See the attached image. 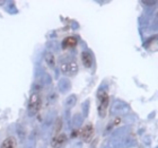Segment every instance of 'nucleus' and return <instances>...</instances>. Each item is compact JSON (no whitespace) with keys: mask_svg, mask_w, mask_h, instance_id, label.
<instances>
[{"mask_svg":"<svg viewBox=\"0 0 158 148\" xmlns=\"http://www.w3.org/2000/svg\"><path fill=\"white\" fill-rule=\"evenodd\" d=\"M41 108V96L39 93H33L28 101V112L30 114H35Z\"/></svg>","mask_w":158,"mask_h":148,"instance_id":"4","label":"nucleus"},{"mask_svg":"<svg viewBox=\"0 0 158 148\" xmlns=\"http://www.w3.org/2000/svg\"><path fill=\"white\" fill-rule=\"evenodd\" d=\"M81 61L86 68H90L93 65V56L89 52L85 51L81 53Z\"/></svg>","mask_w":158,"mask_h":148,"instance_id":"9","label":"nucleus"},{"mask_svg":"<svg viewBox=\"0 0 158 148\" xmlns=\"http://www.w3.org/2000/svg\"><path fill=\"white\" fill-rule=\"evenodd\" d=\"M70 80H68L67 78H61L58 82V87H59L60 92L61 93H67L70 89Z\"/></svg>","mask_w":158,"mask_h":148,"instance_id":"8","label":"nucleus"},{"mask_svg":"<svg viewBox=\"0 0 158 148\" xmlns=\"http://www.w3.org/2000/svg\"><path fill=\"white\" fill-rule=\"evenodd\" d=\"M44 59H45V61L48 62V65H49L50 67L54 66V63H56V60H54V56H53V53L46 52L45 54H44Z\"/></svg>","mask_w":158,"mask_h":148,"instance_id":"15","label":"nucleus"},{"mask_svg":"<svg viewBox=\"0 0 158 148\" xmlns=\"http://www.w3.org/2000/svg\"><path fill=\"white\" fill-rule=\"evenodd\" d=\"M135 145V138L129 132L128 128H121L113 133L112 138L110 139V148H129Z\"/></svg>","mask_w":158,"mask_h":148,"instance_id":"1","label":"nucleus"},{"mask_svg":"<svg viewBox=\"0 0 158 148\" xmlns=\"http://www.w3.org/2000/svg\"><path fill=\"white\" fill-rule=\"evenodd\" d=\"M76 103H77V96L75 94H73V95L67 97L64 104H66V106L68 109H71V108H73V106L76 105Z\"/></svg>","mask_w":158,"mask_h":148,"instance_id":"14","label":"nucleus"},{"mask_svg":"<svg viewBox=\"0 0 158 148\" xmlns=\"http://www.w3.org/2000/svg\"><path fill=\"white\" fill-rule=\"evenodd\" d=\"M77 44V39L73 36H68L63 40L62 42V48L64 49H68V48H73Z\"/></svg>","mask_w":158,"mask_h":148,"instance_id":"11","label":"nucleus"},{"mask_svg":"<svg viewBox=\"0 0 158 148\" xmlns=\"http://www.w3.org/2000/svg\"><path fill=\"white\" fill-rule=\"evenodd\" d=\"M52 82V78H51V76L49 74L46 73H43L42 74V77H41V82H42L43 85H50Z\"/></svg>","mask_w":158,"mask_h":148,"instance_id":"16","label":"nucleus"},{"mask_svg":"<svg viewBox=\"0 0 158 148\" xmlns=\"http://www.w3.org/2000/svg\"><path fill=\"white\" fill-rule=\"evenodd\" d=\"M130 111V106L125 102L121 101V99H116L112 104L111 108V115L112 116H118V115H124L129 113Z\"/></svg>","mask_w":158,"mask_h":148,"instance_id":"3","label":"nucleus"},{"mask_svg":"<svg viewBox=\"0 0 158 148\" xmlns=\"http://www.w3.org/2000/svg\"><path fill=\"white\" fill-rule=\"evenodd\" d=\"M82 121H84V116H82V114L76 113V114L73 116V128H79V127L82 125Z\"/></svg>","mask_w":158,"mask_h":148,"instance_id":"13","label":"nucleus"},{"mask_svg":"<svg viewBox=\"0 0 158 148\" xmlns=\"http://www.w3.org/2000/svg\"><path fill=\"white\" fill-rule=\"evenodd\" d=\"M8 3H9V6L6 8L7 13L13 14V15H14V14H17V9H16V6H15V3L11 2V1H10V2H8Z\"/></svg>","mask_w":158,"mask_h":148,"instance_id":"18","label":"nucleus"},{"mask_svg":"<svg viewBox=\"0 0 158 148\" xmlns=\"http://www.w3.org/2000/svg\"><path fill=\"white\" fill-rule=\"evenodd\" d=\"M143 5H148V6H152V5H156V1H148V2H147V1H143Z\"/></svg>","mask_w":158,"mask_h":148,"instance_id":"19","label":"nucleus"},{"mask_svg":"<svg viewBox=\"0 0 158 148\" xmlns=\"http://www.w3.org/2000/svg\"><path fill=\"white\" fill-rule=\"evenodd\" d=\"M97 99H98V114L101 118H104L106 115V109L109 105V95L106 91L99 89L97 93Z\"/></svg>","mask_w":158,"mask_h":148,"instance_id":"2","label":"nucleus"},{"mask_svg":"<svg viewBox=\"0 0 158 148\" xmlns=\"http://www.w3.org/2000/svg\"><path fill=\"white\" fill-rule=\"evenodd\" d=\"M89 112V99H86L85 102L82 103V116L86 118L88 115Z\"/></svg>","mask_w":158,"mask_h":148,"instance_id":"17","label":"nucleus"},{"mask_svg":"<svg viewBox=\"0 0 158 148\" xmlns=\"http://www.w3.org/2000/svg\"><path fill=\"white\" fill-rule=\"evenodd\" d=\"M43 148H45V147H43Z\"/></svg>","mask_w":158,"mask_h":148,"instance_id":"22","label":"nucleus"},{"mask_svg":"<svg viewBox=\"0 0 158 148\" xmlns=\"http://www.w3.org/2000/svg\"><path fill=\"white\" fill-rule=\"evenodd\" d=\"M103 148H110V147H109V146H104Z\"/></svg>","mask_w":158,"mask_h":148,"instance_id":"21","label":"nucleus"},{"mask_svg":"<svg viewBox=\"0 0 158 148\" xmlns=\"http://www.w3.org/2000/svg\"><path fill=\"white\" fill-rule=\"evenodd\" d=\"M35 142H36V136H35V132L33 131L26 139L24 148H35Z\"/></svg>","mask_w":158,"mask_h":148,"instance_id":"10","label":"nucleus"},{"mask_svg":"<svg viewBox=\"0 0 158 148\" xmlns=\"http://www.w3.org/2000/svg\"><path fill=\"white\" fill-rule=\"evenodd\" d=\"M16 147V139L14 137H8L2 142L0 148H15Z\"/></svg>","mask_w":158,"mask_h":148,"instance_id":"12","label":"nucleus"},{"mask_svg":"<svg viewBox=\"0 0 158 148\" xmlns=\"http://www.w3.org/2000/svg\"><path fill=\"white\" fill-rule=\"evenodd\" d=\"M5 3V1H0V5H3Z\"/></svg>","mask_w":158,"mask_h":148,"instance_id":"20","label":"nucleus"},{"mask_svg":"<svg viewBox=\"0 0 158 148\" xmlns=\"http://www.w3.org/2000/svg\"><path fill=\"white\" fill-rule=\"evenodd\" d=\"M61 71L67 76H73L76 75L78 71V65L75 61H69V62H64L61 65Z\"/></svg>","mask_w":158,"mask_h":148,"instance_id":"5","label":"nucleus"},{"mask_svg":"<svg viewBox=\"0 0 158 148\" xmlns=\"http://www.w3.org/2000/svg\"><path fill=\"white\" fill-rule=\"evenodd\" d=\"M93 133H94V128H93V125H90V123L84 125L80 129V131H79L80 138L84 139V140H89V139L92 138Z\"/></svg>","mask_w":158,"mask_h":148,"instance_id":"6","label":"nucleus"},{"mask_svg":"<svg viewBox=\"0 0 158 148\" xmlns=\"http://www.w3.org/2000/svg\"><path fill=\"white\" fill-rule=\"evenodd\" d=\"M67 140V136L64 133H59V135H56L54 138L52 139V147L53 148H60L61 146L66 142Z\"/></svg>","mask_w":158,"mask_h":148,"instance_id":"7","label":"nucleus"}]
</instances>
